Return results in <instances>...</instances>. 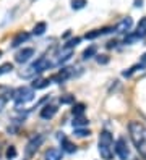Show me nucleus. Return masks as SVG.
Masks as SVG:
<instances>
[{"mask_svg": "<svg viewBox=\"0 0 146 160\" xmlns=\"http://www.w3.org/2000/svg\"><path fill=\"white\" fill-rule=\"evenodd\" d=\"M128 133L138 154L146 160V126L140 121H132L128 125Z\"/></svg>", "mask_w": 146, "mask_h": 160, "instance_id": "obj_1", "label": "nucleus"}, {"mask_svg": "<svg viewBox=\"0 0 146 160\" xmlns=\"http://www.w3.org/2000/svg\"><path fill=\"white\" fill-rule=\"evenodd\" d=\"M97 146H99V154L104 160H112L114 152H115V142H114V138L109 131H105V129L101 131Z\"/></svg>", "mask_w": 146, "mask_h": 160, "instance_id": "obj_2", "label": "nucleus"}, {"mask_svg": "<svg viewBox=\"0 0 146 160\" xmlns=\"http://www.w3.org/2000/svg\"><path fill=\"white\" fill-rule=\"evenodd\" d=\"M34 99V89L33 88H18L16 91H13V100L16 105H23Z\"/></svg>", "mask_w": 146, "mask_h": 160, "instance_id": "obj_3", "label": "nucleus"}, {"mask_svg": "<svg viewBox=\"0 0 146 160\" xmlns=\"http://www.w3.org/2000/svg\"><path fill=\"white\" fill-rule=\"evenodd\" d=\"M144 37H146V16L138 23V26H136V31L132 32V34H128V36L123 39V44H133V42H136V41L144 39Z\"/></svg>", "mask_w": 146, "mask_h": 160, "instance_id": "obj_4", "label": "nucleus"}, {"mask_svg": "<svg viewBox=\"0 0 146 160\" xmlns=\"http://www.w3.org/2000/svg\"><path fill=\"white\" fill-rule=\"evenodd\" d=\"M44 139H46L44 134H36V136H33L31 139H29L26 147H24V157L26 158H31L37 152V149L41 147V144L44 142Z\"/></svg>", "mask_w": 146, "mask_h": 160, "instance_id": "obj_5", "label": "nucleus"}, {"mask_svg": "<svg viewBox=\"0 0 146 160\" xmlns=\"http://www.w3.org/2000/svg\"><path fill=\"white\" fill-rule=\"evenodd\" d=\"M49 68H52V63L49 62V58L41 57V58H37L31 67H29V73H26L24 76H31V74H34V73H42V71H46Z\"/></svg>", "mask_w": 146, "mask_h": 160, "instance_id": "obj_6", "label": "nucleus"}, {"mask_svg": "<svg viewBox=\"0 0 146 160\" xmlns=\"http://www.w3.org/2000/svg\"><path fill=\"white\" fill-rule=\"evenodd\" d=\"M115 154L119 155L120 160H127L130 157V149H128V146H127L125 138H119L115 141Z\"/></svg>", "mask_w": 146, "mask_h": 160, "instance_id": "obj_7", "label": "nucleus"}, {"mask_svg": "<svg viewBox=\"0 0 146 160\" xmlns=\"http://www.w3.org/2000/svg\"><path fill=\"white\" fill-rule=\"evenodd\" d=\"M132 26H133V20H132L130 16H127V18H122V20L115 24L114 31L119 32V34H127V32L132 29Z\"/></svg>", "mask_w": 146, "mask_h": 160, "instance_id": "obj_8", "label": "nucleus"}, {"mask_svg": "<svg viewBox=\"0 0 146 160\" xmlns=\"http://www.w3.org/2000/svg\"><path fill=\"white\" fill-rule=\"evenodd\" d=\"M33 55H34V49L28 47V49H23V50H19V52L16 53L15 60H16L18 63H26V62H29V58H31Z\"/></svg>", "mask_w": 146, "mask_h": 160, "instance_id": "obj_9", "label": "nucleus"}, {"mask_svg": "<svg viewBox=\"0 0 146 160\" xmlns=\"http://www.w3.org/2000/svg\"><path fill=\"white\" fill-rule=\"evenodd\" d=\"M72 70H73V68H62L57 74H54L51 79H52L54 82H63V81H67L68 78L72 76Z\"/></svg>", "mask_w": 146, "mask_h": 160, "instance_id": "obj_10", "label": "nucleus"}, {"mask_svg": "<svg viewBox=\"0 0 146 160\" xmlns=\"http://www.w3.org/2000/svg\"><path fill=\"white\" fill-rule=\"evenodd\" d=\"M112 31H114V28H102V29H94V31H91V32H86L84 39L93 41V39H96V37L104 36V34H109V32H112Z\"/></svg>", "mask_w": 146, "mask_h": 160, "instance_id": "obj_11", "label": "nucleus"}, {"mask_svg": "<svg viewBox=\"0 0 146 160\" xmlns=\"http://www.w3.org/2000/svg\"><path fill=\"white\" fill-rule=\"evenodd\" d=\"M62 157H63V150L57 149V147L49 149L47 152H46V155H44L46 160H62Z\"/></svg>", "mask_w": 146, "mask_h": 160, "instance_id": "obj_12", "label": "nucleus"}, {"mask_svg": "<svg viewBox=\"0 0 146 160\" xmlns=\"http://www.w3.org/2000/svg\"><path fill=\"white\" fill-rule=\"evenodd\" d=\"M55 113H57V107L55 105H46V107L41 108V113L39 115H41L42 120H51Z\"/></svg>", "mask_w": 146, "mask_h": 160, "instance_id": "obj_13", "label": "nucleus"}, {"mask_svg": "<svg viewBox=\"0 0 146 160\" xmlns=\"http://www.w3.org/2000/svg\"><path fill=\"white\" fill-rule=\"evenodd\" d=\"M29 39V34L28 32H18L15 37H13V41H12V47H13V49H15V47H19V45H21L23 42H26Z\"/></svg>", "mask_w": 146, "mask_h": 160, "instance_id": "obj_14", "label": "nucleus"}, {"mask_svg": "<svg viewBox=\"0 0 146 160\" xmlns=\"http://www.w3.org/2000/svg\"><path fill=\"white\" fill-rule=\"evenodd\" d=\"M62 150L63 152H68V154H73V152H76V146L72 142L70 139H67V138H62Z\"/></svg>", "mask_w": 146, "mask_h": 160, "instance_id": "obj_15", "label": "nucleus"}, {"mask_svg": "<svg viewBox=\"0 0 146 160\" xmlns=\"http://www.w3.org/2000/svg\"><path fill=\"white\" fill-rule=\"evenodd\" d=\"M144 67H146V63H144V62H141V63H138V65H133L132 68H128L127 71H123V73H122V76H125V78H130V76H132V74H133L135 71H138V70H143Z\"/></svg>", "mask_w": 146, "mask_h": 160, "instance_id": "obj_16", "label": "nucleus"}, {"mask_svg": "<svg viewBox=\"0 0 146 160\" xmlns=\"http://www.w3.org/2000/svg\"><path fill=\"white\" fill-rule=\"evenodd\" d=\"M65 52L63 53H60V55H58V57H57V65H62V63H65L68 58H70L72 57V55H73V49H63Z\"/></svg>", "mask_w": 146, "mask_h": 160, "instance_id": "obj_17", "label": "nucleus"}, {"mask_svg": "<svg viewBox=\"0 0 146 160\" xmlns=\"http://www.w3.org/2000/svg\"><path fill=\"white\" fill-rule=\"evenodd\" d=\"M84 108H86L84 103H75L73 108H72V113H73L75 117H83V113H84Z\"/></svg>", "mask_w": 146, "mask_h": 160, "instance_id": "obj_18", "label": "nucleus"}, {"mask_svg": "<svg viewBox=\"0 0 146 160\" xmlns=\"http://www.w3.org/2000/svg\"><path fill=\"white\" fill-rule=\"evenodd\" d=\"M46 28H47V24H46L44 21L37 23V24L34 26V29H33V34H34V36H42V34L46 32Z\"/></svg>", "mask_w": 146, "mask_h": 160, "instance_id": "obj_19", "label": "nucleus"}, {"mask_svg": "<svg viewBox=\"0 0 146 160\" xmlns=\"http://www.w3.org/2000/svg\"><path fill=\"white\" fill-rule=\"evenodd\" d=\"M51 82H52V79H39V81L33 82V89H44V88H47Z\"/></svg>", "mask_w": 146, "mask_h": 160, "instance_id": "obj_20", "label": "nucleus"}, {"mask_svg": "<svg viewBox=\"0 0 146 160\" xmlns=\"http://www.w3.org/2000/svg\"><path fill=\"white\" fill-rule=\"evenodd\" d=\"M88 121L86 118H83V117H75V120H73V128L76 129V128H81V126H88Z\"/></svg>", "mask_w": 146, "mask_h": 160, "instance_id": "obj_21", "label": "nucleus"}, {"mask_svg": "<svg viewBox=\"0 0 146 160\" xmlns=\"http://www.w3.org/2000/svg\"><path fill=\"white\" fill-rule=\"evenodd\" d=\"M96 52H97V49H96L94 45L88 47V49H86V50L83 52V58H84V60H88V58H93L94 55H96Z\"/></svg>", "mask_w": 146, "mask_h": 160, "instance_id": "obj_22", "label": "nucleus"}, {"mask_svg": "<svg viewBox=\"0 0 146 160\" xmlns=\"http://www.w3.org/2000/svg\"><path fill=\"white\" fill-rule=\"evenodd\" d=\"M86 5V0H72V8L73 10H80Z\"/></svg>", "mask_w": 146, "mask_h": 160, "instance_id": "obj_23", "label": "nucleus"}, {"mask_svg": "<svg viewBox=\"0 0 146 160\" xmlns=\"http://www.w3.org/2000/svg\"><path fill=\"white\" fill-rule=\"evenodd\" d=\"M78 44H80V37H75V39L68 41V42L63 45V49H73V47H76Z\"/></svg>", "mask_w": 146, "mask_h": 160, "instance_id": "obj_24", "label": "nucleus"}, {"mask_svg": "<svg viewBox=\"0 0 146 160\" xmlns=\"http://www.w3.org/2000/svg\"><path fill=\"white\" fill-rule=\"evenodd\" d=\"M75 134H76L78 138H84V136H89V134H91V131H89V129H81V128H76V129H75Z\"/></svg>", "mask_w": 146, "mask_h": 160, "instance_id": "obj_25", "label": "nucleus"}, {"mask_svg": "<svg viewBox=\"0 0 146 160\" xmlns=\"http://www.w3.org/2000/svg\"><path fill=\"white\" fill-rule=\"evenodd\" d=\"M13 70V65L12 63H3L2 67H0V74H5L8 71H12Z\"/></svg>", "mask_w": 146, "mask_h": 160, "instance_id": "obj_26", "label": "nucleus"}, {"mask_svg": "<svg viewBox=\"0 0 146 160\" xmlns=\"http://www.w3.org/2000/svg\"><path fill=\"white\" fill-rule=\"evenodd\" d=\"M73 102H75L73 96H62L60 97V103H73Z\"/></svg>", "mask_w": 146, "mask_h": 160, "instance_id": "obj_27", "label": "nucleus"}, {"mask_svg": "<svg viewBox=\"0 0 146 160\" xmlns=\"http://www.w3.org/2000/svg\"><path fill=\"white\" fill-rule=\"evenodd\" d=\"M7 157H8V158H15V157H16V149H15L13 146H10V147L7 149Z\"/></svg>", "mask_w": 146, "mask_h": 160, "instance_id": "obj_28", "label": "nucleus"}, {"mask_svg": "<svg viewBox=\"0 0 146 160\" xmlns=\"http://www.w3.org/2000/svg\"><path fill=\"white\" fill-rule=\"evenodd\" d=\"M97 63H101V65H105L107 62H109V57H107V55H97Z\"/></svg>", "mask_w": 146, "mask_h": 160, "instance_id": "obj_29", "label": "nucleus"}, {"mask_svg": "<svg viewBox=\"0 0 146 160\" xmlns=\"http://www.w3.org/2000/svg\"><path fill=\"white\" fill-rule=\"evenodd\" d=\"M7 100H8V99H7L5 96H0V112H2V110L5 108V105H7Z\"/></svg>", "mask_w": 146, "mask_h": 160, "instance_id": "obj_30", "label": "nucleus"}, {"mask_svg": "<svg viewBox=\"0 0 146 160\" xmlns=\"http://www.w3.org/2000/svg\"><path fill=\"white\" fill-rule=\"evenodd\" d=\"M115 45H117V41H111V42H107V49H112Z\"/></svg>", "mask_w": 146, "mask_h": 160, "instance_id": "obj_31", "label": "nucleus"}, {"mask_svg": "<svg viewBox=\"0 0 146 160\" xmlns=\"http://www.w3.org/2000/svg\"><path fill=\"white\" fill-rule=\"evenodd\" d=\"M141 3H143V0H135V7H136V8L141 7Z\"/></svg>", "mask_w": 146, "mask_h": 160, "instance_id": "obj_32", "label": "nucleus"}, {"mask_svg": "<svg viewBox=\"0 0 146 160\" xmlns=\"http://www.w3.org/2000/svg\"><path fill=\"white\" fill-rule=\"evenodd\" d=\"M143 62H146V53L143 55Z\"/></svg>", "mask_w": 146, "mask_h": 160, "instance_id": "obj_33", "label": "nucleus"}, {"mask_svg": "<svg viewBox=\"0 0 146 160\" xmlns=\"http://www.w3.org/2000/svg\"><path fill=\"white\" fill-rule=\"evenodd\" d=\"M0 55H2V52H0Z\"/></svg>", "mask_w": 146, "mask_h": 160, "instance_id": "obj_34", "label": "nucleus"}]
</instances>
